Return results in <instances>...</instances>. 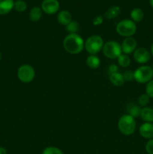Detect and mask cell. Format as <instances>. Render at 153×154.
<instances>
[{
  "instance_id": "obj_1",
  "label": "cell",
  "mask_w": 153,
  "mask_h": 154,
  "mask_svg": "<svg viewBox=\"0 0 153 154\" xmlns=\"http://www.w3.org/2000/svg\"><path fill=\"white\" fill-rule=\"evenodd\" d=\"M85 41L80 35L68 34L65 36L62 42L64 51L72 55L80 54L84 49Z\"/></svg>"
},
{
  "instance_id": "obj_2",
  "label": "cell",
  "mask_w": 153,
  "mask_h": 154,
  "mask_svg": "<svg viewBox=\"0 0 153 154\" xmlns=\"http://www.w3.org/2000/svg\"><path fill=\"white\" fill-rule=\"evenodd\" d=\"M136 128V120L129 114H124L118 121V129L122 135L129 136L133 135Z\"/></svg>"
},
{
  "instance_id": "obj_3",
  "label": "cell",
  "mask_w": 153,
  "mask_h": 154,
  "mask_svg": "<svg viewBox=\"0 0 153 154\" xmlns=\"http://www.w3.org/2000/svg\"><path fill=\"white\" fill-rule=\"evenodd\" d=\"M116 31L122 37H133L136 32V23L129 19L122 20L117 23Z\"/></svg>"
},
{
  "instance_id": "obj_4",
  "label": "cell",
  "mask_w": 153,
  "mask_h": 154,
  "mask_svg": "<svg viewBox=\"0 0 153 154\" xmlns=\"http://www.w3.org/2000/svg\"><path fill=\"white\" fill-rule=\"evenodd\" d=\"M104 42L103 38L98 35H93L88 37L84 43V48L89 55H96L102 51Z\"/></svg>"
},
{
  "instance_id": "obj_5",
  "label": "cell",
  "mask_w": 153,
  "mask_h": 154,
  "mask_svg": "<svg viewBox=\"0 0 153 154\" xmlns=\"http://www.w3.org/2000/svg\"><path fill=\"white\" fill-rule=\"evenodd\" d=\"M102 52L104 57L110 60H116L122 54L121 45L115 40L108 41L104 43Z\"/></svg>"
},
{
  "instance_id": "obj_6",
  "label": "cell",
  "mask_w": 153,
  "mask_h": 154,
  "mask_svg": "<svg viewBox=\"0 0 153 154\" xmlns=\"http://www.w3.org/2000/svg\"><path fill=\"white\" fill-rule=\"evenodd\" d=\"M134 72V80L139 84H147L153 79L152 68L148 66H141Z\"/></svg>"
},
{
  "instance_id": "obj_7",
  "label": "cell",
  "mask_w": 153,
  "mask_h": 154,
  "mask_svg": "<svg viewBox=\"0 0 153 154\" xmlns=\"http://www.w3.org/2000/svg\"><path fill=\"white\" fill-rule=\"evenodd\" d=\"M35 70L28 64H23L19 67L17 70V78L21 82L28 84L34 79Z\"/></svg>"
},
{
  "instance_id": "obj_8",
  "label": "cell",
  "mask_w": 153,
  "mask_h": 154,
  "mask_svg": "<svg viewBox=\"0 0 153 154\" xmlns=\"http://www.w3.org/2000/svg\"><path fill=\"white\" fill-rule=\"evenodd\" d=\"M133 57L139 64H146L151 59V54L145 48H138L133 53Z\"/></svg>"
},
{
  "instance_id": "obj_9",
  "label": "cell",
  "mask_w": 153,
  "mask_h": 154,
  "mask_svg": "<svg viewBox=\"0 0 153 154\" xmlns=\"http://www.w3.org/2000/svg\"><path fill=\"white\" fill-rule=\"evenodd\" d=\"M60 5L58 0H44L41 3V10L46 14H54L59 9Z\"/></svg>"
},
{
  "instance_id": "obj_10",
  "label": "cell",
  "mask_w": 153,
  "mask_h": 154,
  "mask_svg": "<svg viewBox=\"0 0 153 154\" xmlns=\"http://www.w3.org/2000/svg\"><path fill=\"white\" fill-rule=\"evenodd\" d=\"M121 47L122 54L129 55L133 54L136 49L137 42L134 37L124 38V40L122 41V43L121 44Z\"/></svg>"
},
{
  "instance_id": "obj_11",
  "label": "cell",
  "mask_w": 153,
  "mask_h": 154,
  "mask_svg": "<svg viewBox=\"0 0 153 154\" xmlns=\"http://www.w3.org/2000/svg\"><path fill=\"white\" fill-rule=\"evenodd\" d=\"M139 132L142 138L146 139L153 138V123H144L140 126Z\"/></svg>"
},
{
  "instance_id": "obj_12",
  "label": "cell",
  "mask_w": 153,
  "mask_h": 154,
  "mask_svg": "<svg viewBox=\"0 0 153 154\" xmlns=\"http://www.w3.org/2000/svg\"><path fill=\"white\" fill-rule=\"evenodd\" d=\"M57 21L62 26H67L72 21L71 14L67 10L61 11L57 14Z\"/></svg>"
},
{
  "instance_id": "obj_13",
  "label": "cell",
  "mask_w": 153,
  "mask_h": 154,
  "mask_svg": "<svg viewBox=\"0 0 153 154\" xmlns=\"http://www.w3.org/2000/svg\"><path fill=\"white\" fill-rule=\"evenodd\" d=\"M14 0H0V15L8 14L14 8Z\"/></svg>"
},
{
  "instance_id": "obj_14",
  "label": "cell",
  "mask_w": 153,
  "mask_h": 154,
  "mask_svg": "<svg viewBox=\"0 0 153 154\" xmlns=\"http://www.w3.org/2000/svg\"><path fill=\"white\" fill-rule=\"evenodd\" d=\"M140 117L145 123H153V108L148 106L142 108Z\"/></svg>"
},
{
  "instance_id": "obj_15",
  "label": "cell",
  "mask_w": 153,
  "mask_h": 154,
  "mask_svg": "<svg viewBox=\"0 0 153 154\" xmlns=\"http://www.w3.org/2000/svg\"><path fill=\"white\" fill-rule=\"evenodd\" d=\"M109 79L111 84L116 87H121L124 84V80L122 74L118 72L109 75Z\"/></svg>"
},
{
  "instance_id": "obj_16",
  "label": "cell",
  "mask_w": 153,
  "mask_h": 154,
  "mask_svg": "<svg viewBox=\"0 0 153 154\" xmlns=\"http://www.w3.org/2000/svg\"><path fill=\"white\" fill-rule=\"evenodd\" d=\"M86 63L90 69H96L100 66V60L96 55H89L87 57Z\"/></svg>"
},
{
  "instance_id": "obj_17",
  "label": "cell",
  "mask_w": 153,
  "mask_h": 154,
  "mask_svg": "<svg viewBox=\"0 0 153 154\" xmlns=\"http://www.w3.org/2000/svg\"><path fill=\"white\" fill-rule=\"evenodd\" d=\"M120 12H121V8L118 6H112L105 11L104 17L108 20L114 19L118 15H119Z\"/></svg>"
},
{
  "instance_id": "obj_18",
  "label": "cell",
  "mask_w": 153,
  "mask_h": 154,
  "mask_svg": "<svg viewBox=\"0 0 153 154\" xmlns=\"http://www.w3.org/2000/svg\"><path fill=\"white\" fill-rule=\"evenodd\" d=\"M144 13L140 8H135L130 12V18L134 23H139L143 19Z\"/></svg>"
},
{
  "instance_id": "obj_19",
  "label": "cell",
  "mask_w": 153,
  "mask_h": 154,
  "mask_svg": "<svg viewBox=\"0 0 153 154\" xmlns=\"http://www.w3.org/2000/svg\"><path fill=\"white\" fill-rule=\"evenodd\" d=\"M42 10L40 7H33L30 10L29 18L32 22H37L42 17Z\"/></svg>"
},
{
  "instance_id": "obj_20",
  "label": "cell",
  "mask_w": 153,
  "mask_h": 154,
  "mask_svg": "<svg viewBox=\"0 0 153 154\" xmlns=\"http://www.w3.org/2000/svg\"><path fill=\"white\" fill-rule=\"evenodd\" d=\"M141 108L140 106H139L138 105H135V104H130L129 106L128 107V113L129 115L131 116L134 118H136V117H138L140 116L141 113Z\"/></svg>"
},
{
  "instance_id": "obj_21",
  "label": "cell",
  "mask_w": 153,
  "mask_h": 154,
  "mask_svg": "<svg viewBox=\"0 0 153 154\" xmlns=\"http://www.w3.org/2000/svg\"><path fill=\"white\" fill-rule=\"evenodd\" d=\"M117 62H118V66L122 68H128L131 63V60L130 57L127 54H122L119 57L117 58Z\"/></svg>"
},
{
  "instance_id": "obj_22",
  "label": "cell",
  "mask_w": 153,
  "mask_h": 154,
  "mask_svg": "<svg viewBox=\"0 0 153 154\" xmlns=\"http://www.w3.org/2000/svg\"><path fill=\"white\" fill-rule=\"evenodd\" d=\"M66 31L69 33V34H76L80 29L79 23L76 21L72 20L70 23L68 24L66 26Z\"/></svg>"
},
{
  "instance_id": "obj_23",
  "label": "cell",
  "mask_w": 153,
  "mask_h": 154,
  "mask_svg": "<svg viewBox=\"0 0 153 154\" xmlns=\"http://www.w3.org/2000/svg\"><path fill=\"white\" fill-rule=\"evenodd\" d=\"M14 8L15 9V11L20 12V13L24 12L27 8V4L23 0H16V2H14Z\"/></svg>"
},
{
  "instance_id": "obj_24",
  "label": "cell",
  "mask_w": 153,
  "mask_h": 154,
  "mask_svg": "<svg viewBox=\"0 0 153 154\" xmlns=\"http://www.w3.org/2000/svg\"><path fill=\"white\" fill-rule=\"evenodd\" d=\"M149 101H150V97L146 94V93L141 94L137 99L138 105L140 106L141 108L146 107L147 105H148V104L149 103Z\"/></svg>"
},
{
  "instance_id": "obj_25",
  "label": "cell",
  "mask_w": 153,
  "mask_h": 154,
  "mask_svg": "<svg viewBox=\"0 0 153 154\" xmlns=\"http://www.w3.org/2000/svg\"><path fill=\"white\" fill-rule=\"evenodd\" d=\"M42 154H64L59 148L56 147H47L43 150Z\"/></svg>"
},
{
  "instance_id": "obj_26",
  "label": "cell",
  "mask_w": 153,
  "mask_h": 154,
  "mask_svg": "<svg viewBox=\"0 0 153 154\" xmlns=\"http://www.w3.org/2000/svg\"><path fill=\"white\" fill-rule=\"evenodd\" d=\"M124 81H132L134 80V72L132 70H126L122 73Z\"/></svg>"
},
{
  "instance_id": "obj_27",
  "label": "cell",
  "mask_w": 153,
  "mask_h": 154,
  "mask_svg": "<svg viewBox=\"0 0 153 154\" xmlns=\"http://www.w3.org/2000/svg\"><path fill=\"white\" fill-rule=\"evenodd\" d=\"M146 93L150 98H153V79L146 84Z\"/></svg>"
},
{
  "instance_id": "obj_28",
  "label": "cell",
  "mask_w": 153,
  "mask_h": 154,
  "mask_svg": "<svg viewBox=\"0 0 153 154\" xmlns=\"http://www.w3.org/2000/svg\"><path fill=\"white\" fill-rule=\"evenodd\" d=\"M146 151L148 154H153V138L149 139L145 146Z\"/></svg>"
},
{
  "instance_id": "obj_29",
  "label": "cell",
  "mask_w": 153,
  "mask_h": 154,
  "mask_svg": "<svg viewBox=\"0 0 153 154\" xmlns=\"http://www.w3.org/2000/svg\"><path fill=\"white\" fill-rule=\"evenodd\" d=\"M104 22V17L102 16H97L92 20V23L94 26L101 25Z\"/></svg>"
},
{
  "instance_id": "obj_30",
  "label": "cell",
  "mask_w": 153,
  "mask_h": 154,
  "mask_svg": "<svg viewBox=\"0 0 153 154\" xmlns=\"http://www.w3.org/2000/svg\"><path fill=\"white\" fill-rule=\"evenodd\" d=\"M118 66L116 64H111L110 65V66L108 67V74L110 75V74L115 73V72H118Z\"/></svg>"
},
{
  "instance_id": "obj_31",
  "label": "cell",
  "mask_w": 153,
  "mask_h": 154,
  "mask_svg": "<svg viewBox=\"0 0 153 154\" xmlns=\"http://www.w3.org/2000/svg\"><path fill=\"white\" fill-rule=\"evenodd\" d=\"M0 154H7V151L4 147H0Z\"/></svg>"
},
{
  "instance_id": "obj_32",
  "label": "cell",
  "mask_w": 153,
  "mask_h": 154,
  "mask_svg": "<svg viewBox=\"0 0 153 154\" xmlns=\"http://www.w3.org/2000/svg\"><path fill=\"white\" fill-rule=\"evenodd\" d=\"M150 54H151V55L153 57V43L152 44L151 48H150Z\"/></svg>"
},
{
  "instance_id": "obj_33",
  "label": "cell",
  "mask_w": 153,
  "mask_h": 154,
  "mask_svg": "<svg viewBox=\"0 0 153 154\" xmlns=\"http://www.w3.org/2000/svg\"><path fill=\"white\" fill-rule=\"evenodd\" d=\"M149 4L152 6V8H153V0H149Z\"/></svg>"
},
{
  "instance_id": "obj_34",
  "label": "cell",
  "mask_w": 153,
  "mask_h": 154,
  "mask_svg": "<svg viewBox=\"0 0 153 154\" xmlns=\"http://www.w3.org/2000/svg\"><path fill=\"white\" fill-rule=\"evenodd\" d=\"M2 60V53H1V51H0V60Z\"/></svg>"
},
{
  "instance_id": "obj_35",
  "label": "cell",
  "mask_w": 153,
  "mask_h": 154,
  "mask_svg": "<svg viewBox=\"0 0 153 154\" xmlns=\"http://www.w3.org/2000/svg\"><path fill=\"white\" fill-rule=\"evenodd\" d=\"M152 70H153V66H152Z\"/></svg>"
}]
</instances>
